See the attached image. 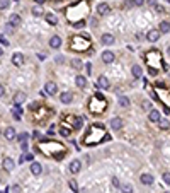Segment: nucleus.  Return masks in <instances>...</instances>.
Returning <instances> with one entry per match:
<instances>
[{
    "label": "nucleus",
    "instance_id": "nucleus-44",
    "mask_svg": "<svg viewBox=\"0 0 170 193\" xmlns=\"http://www.w3.org/2000/svg\"><path fill=\"white\" fill-rule=\"evenodd\" d=\"M153 7H155L157 12H163V7H162V5H153Z\"/></svg>",
    "mask_w": 170,
    "mask_h": 193
},
{
    "label": "nucleus",
    "instance_id": "nucleus-49",
    "mask_svg": "<svg viewBox=\"0 0 170 193\" xmlns=\"http://www.w3.org/2000/svg\"><path fill=\"white\" fill-rule=\"evenodd\" d=\"M37 58H39V60H44V58H46V55H44V53H39V55H37Z\"/></svg>",
    "mask_w": 170,
    "mask_h": 193
},
{
    "label": "nucleus",
    "instance_id": "nucleus-28",
    "mask_svg": "<svg viewBox=\"0 0 170 193\" xmlns=\"http://www.w3.org/2000/svg\"><path fill=\"white\" fill-rule=\"evenodd\" d=\"M20 115H22V108L20 106H15L14 108V118L15 120H20Z\"/></svg>",
    "mask_w": 170,
    "mask_h": 193
},
{
    "label": "nucleus",
    "instance_id": "nucleus-12",
    "mask_svg": "<svg viewBox=\"0 0 170 193\" xmlns=\"http://www.w3.org/2000/svg\"><path fill=\"white\" fill-rule=\"evenodd\" d=\"M60 101H61L63 104H70V103L73 101V94H72V92H63V94L60 96Z\"/></svg>",
    "mask_w": 170,
    "mask_h": 193
},
{
    "label": "nucleus",
    "instance_id": "nucleus-3",
    "mask_svg": "<svg viewBox=\"0 0 170 193\" xmlns=\"http://www.w3.org/2000/svg\"><path fill=\"white\" fill-rule=\"evenodd\" d=\"M70 48L73 51H87L90 50V41L87 36H73L72 38V43H70Z\"/></svg>",
    "mask_w": 170,
    "mask_h": 193
},
{
    "label": "nucleus",
    "instance_id": "nucleus-47",
    "mask_svg": "<svg viewBox=\"0 0 170 193\" xmlns=\"http://www.w3.org/2000/svg\"><path fill=\"white\" fill-rule=\"evenodd\" d=\"M143 108H145V109H148V111H150V103H148V101H143Z\"/></svg>",
    "mask_w": 170,
    "mask_h": 193
},
{
    "label": "nucleus",
    "instance_id": "nucleus-48",
    "mask_svg": "<svg viewBox=\"0 0 170 193\" xmlns=\"http://www.w3.org/2000/svg\"><path fill=\"white\" fill-rule=\"evenodd\" d=\"M20 147H22V151H27V140L26 142H20Z\"/></svg>",
    "mask_w": 170,
    "mask_h": 193
},
{
    "label": "nucleus",
    "instance_id": "nucleus-11",
    "mask_svg": "<svg viewBox=\"0 0 170 193\" xmlns=\"http://www.w3.org/2000/svg\"><path fill=\"white\" fill-rule=\"evenodd\" d=\"M46 92L51 94V96H54V94L58 92V86H56L54 82H46Z\"/></svg>",
    "mask_w": 170,
    "mask_h": 193
},
{
    "label": "nucleus",
    "instance_id": "nucleus-5",
    "mask_svg": "<svg viewBox=\"0 0 170 193\" xmlns=\"http://www.w3.org/2000/svg\"><path fill=\"white\" fill-rule=\"evenodd\" d=\"M158 38H160V31H157V29H150V31H148V34H146V39H148V41H152V43L158 41Z\"/></svg>",
    "mask_w": 170,
    "mask_h": 193
},
{
    "label": "nucleus",
    "instance_id": "nucleus-46",
    "mask_svg": "<svg viewBox=\"0 0 170 193\" xmlns=\"http://www.w3.org/2000/svg\"><path fill=\"white\" fill-rule=\"evenodd\" d=\"M85 70H87V74H90V72H92V65L87 63V65H85Z\"/></svg>",
    "mask_w": 170,
    "mask_h": 193
},
{
    "label": "nucleus",
    "instance_id": "nucleus-40",
    "mask_svg": "<svg viewBox=\"0 0 170 193\" xmlns=\"http://www.w3.org/2000/svg\"><path fill=\"white\" fill-rule=\"evenodd\" d=\"M160 127H162L163 130H169V121H167V120H165V121H162V123H160Z\"/></svg>",
    "mask_w": 170,
    "mask_h": 193
},
{
    "label": "nucleus",
    "instance_id": "nucleus-2",
    "mask_svg": "<svg viewBox=\"0 0 170 193\" xmlns=\"http://www.w3.org/2000/svg\"><path fill=\"white\" fill-rule=\"evenodd\" d=\"M106 108H107V99L100 92H95L92 96V99L89 101V109L92 113H104Z\"/></svg>",
    "mask_w": 170,
    "mask_h": 193
},
{
    "label": "nucleus",
    "instance_id": "nucleus-33",
    "mask_svg": "<svg viewBox=\"0 0 170 193\" xmlns=\"http://www.w3.org/2000/svg\"><path fill=\"white\" fill-rule=\"evenodd\" d=\"M32 14H34L36 17H39V15L43 14V9H41V7H34V9H32Z\"/></svg>",
    "mask_w": 170,
    "mask_h": 193
},
{
    "label": "nucleus",
    "instance_id": "nucleus-55",
    "mask_svg": "<svg viewBox=\"0 0 170 193\" xmlns=\"http://www.w3.org/2000/svg\"><path fill=\"white\" fill-rule=\"evenodd\" d=\"M165 2H169V0H165Z\"/></svg>",
    "mask_w": 170,
    "mask_h": 193
},
{
    "label": "nucleus",
    "instance_id": "nucleus-50",
    "mask_svg": "<svg viewBox=\"0 0 170 193\" xmlns=\"http://www.w3.org/2000/svg\"><path fill=\"white\" fill-rule=\"evenodd\" d=\"M3 92H5V89H3V86H2V84H0V97H2V96H3Z\"/></svg>",
    "mask_w": 170,
    "mask_h": 193
},
{
    "label": "nucleus",
    "instance_id": "nucleus-13",
    "mask_svg": "<svg viewBox=\"0 0 170 193\" xmlns=\"http://www.w3.org/2000/svg\"><path fill=\"white\" fill-rule=\"evenodd\" d=\"M80 168H82V162H80L78 159H75V161L70 162V171H72L73 174H77V173L80 171Z\"/></svg>",
    "mask_w": 170,
    "mask_h": 193
},
{
    "label": "nucleus",
    "instance_id": "nucleus-10",
    "mask_svg": "<svg viewBox=\"0 0 170 193\" xmlns=\"http://www.w3.org/2000/svg\"><path fill=\"white\" fill-rule=\"evenodd\" d=\"M114 58H116V55H114L112 51H109V50L102 53V60H104L106 63H112V62H114Z\"/></svg>",
    "mask_w": 170,
    "mask_h": 193
},
{
    "label": "nucleus",
    "instance_id": "nucleus-52",
    "mask_svg": "<svg viewBox=\"0 0 170 193\" xmlns=\"http://www.w3.org/2000/svg\"><path fill=\"white\" fill-rule=\"evenodd\" d=\"M148 3H150L152 7H153V5H157V2H155V0H148Z\"/></svg>",
    "mask_w": 170,
    "mask_h": 193
},
{
    "label": "nucleus",
    "instance_id": "nucleus-31",
    "mask_svg": "<svg viewBox=\"0 0 170 193\" xmlns=\"http://www.w3.org/2000/svg\"><path fill=\"white\" fill-rule=\"evenodd\" d=\"M70 190L72 192H78V185H77L75 180H70Z\"/></svg>",
    "mask_w": 170,
    "mask_h": 193
},
{
    "label": "nucleus",
    "instance_id": "nucleus-43",
    "mask_svg": "<svg viewBox=\"0 0 170 193\" xmlns=\"http://www.w3.org/2000/svg\"><path fill=\"white\" fill-rule=\"evenodd\" d=\"M112 185H114V186H121V183H119L117 178H112Z\"/></svg>",
    "mask_w": 170,
    "mask_h": 193
},
{
    "label": "nucleus",
    "instance_id": "nucleus-38",
    "mask_svg": "<svg viewBox=\"0 0 170 193\" xmlns=\"http://www.w3.org/2000/svg\"><path fill=\"white\" fill-rule=\"evenodd\" d=\"M0 43H2L3 46H9V41H7V38H5V36H0Z\"/></svg>",
    "mask_w": 170,
    "mask_h": 193
},
{
    "label": "nucleus",
    "instance_id": "nucleus-7",
    "mask_svg": "<svg viewBox=\"0 0 170 193\" xmlns=\"http://www.w3.org/2000/svg\"><path fill=\"white\" fill-rule=\"evenodd\" d=\"M109 10H111V7H109V3H106V2H102V3L97 5V14H100V15H106Z\"/></svg>",
    "mask_w": 170,
    "mask_h": 193
},
{
    "label": "nucleus",
    "instance_id": "nucleus-27",
    "mask_svg": "<svg viewBox=\"0 0 170 193\" xmlns=\"http://www.w3.org/2000/svg\"><path fill=\"white\" fill-rule=\"evenodd\" d=\"M46 21H48L49 24H53V26H54V24L58 22V19H56V15H53V14H46Z\"/></svg>",
    "mask_w": 170,
    "mask_h": 193
},
{
    "label": "nucleus",
    "instance_id": "nucleus-39",
    "mask_svg": "<svg viewBox=\"0 0 170 193\" xmlns=\"http://www.w3.org/2000/svg\"><path fill=\"white\" fill-rule=\"evenodd\" d=\"M163 181H165L167 185L170 183V174H169V173H163Z\"/></svg>",
    "mask_w": 170,
    "mask_h": 193
},
{
    "label": "nucleus",
    "instance_id": "nucleus-37",
    "mask_svg": "<svg viewBox=\"0 0 170 193\" xmlns=\"http://www.w3.org/2000/svg\"><path fill=\"white\" fill-rule=\"evenodd\" d=\"M83 26H85V21H78L73 24V27H83Z\"/></svg>",
    "mask_w": 170,
    "mask_h": 193
},
{
    "label": "nucleus",
    "instance_id": "nucleus-51",
    "mask_svg": "<svg viewBox=\"0 0 170 193\" xmlns=\"http://www.w3.org/2000/svg\"><path fill=\"white\" fill-rule=\"evenodd\" d=\"M24 159H27V161H32V154H27V156H26Z\"/></svg>",
    "mask_w": 170,
    "mask_h": 193
},
{
    "label": "nucleus",
    "instance_id": "nucleus-26",
    "mask_svg": "<svg viewBox=\"0 0 170 193\" xmlns=\"http://www.w3.org/2000/svg\"><path fill=\"white\" fill-rule=\"evenodd\" d=\"M131 74L138 79V77H141V67H138V65H135L133 68H131Z\"/></svg>",
    "mask_w": 170,
    "mask_h": 193
},
{
    "label": "nucleus",
    "instance_id": "nucleus-6",
    "mask_svg": "<svg viewBox=\"0 0 170 193\" xmlns=\"http://www.w3.org/2000/svg\"><path fill=\"white\" fill-rule=\"evenodd\" d=\"M109 125H111V128H112V130H116V132H117V130H121V128H123V120H121V118H112V120L109 121Z\"/></svg>",
    "mask_w": 170,
    "mask_h": 193
},
{
    "label": "nucleus",
    "instance_id": "nucleus-54",
    "mask_svg": "<svg viewBox=\"0 0 170 193\" xmlns=\"http://www.w3.org/2000/svg\"><path fill=\"white\" fill-rule=\"evenodd\" d=\"M2 55H3V50H2V48H0V56H2Z\"/></svg>",
    "mask_w": 170,
    "mask_h": 193
},
{
    "label": "nucleus",
    "instance_id": "nucleus-29",
    "mask_svg": "<svg viewBox=\"0 0 170 193\" xmlns=\"http://www.w3.org/2000/svg\"><path fill=\"white\" fill-rule=\"evenodd\" d=\"M121 190H123V193H133V186L129 183H126V185L121 186Z\"/></svg>",
    "mask_w": 170,
    "mask_h": 193
},
{
    "label": "nucleus",
    "instance_id": "nucleus-45",
    "mask_svg": "<svg viewBox=\"0 0 170 193\" xmlns=\"http://www.w3.org/2000/svg\"><path fill=\"white\" fill-rule=\"evenodd\" d=\"M5 32H12V24H7L5 26Z\"/></svg>",
    "mask_w": 170,
    "mask_h": 193
},
{
    "label": "nucleus",
    "instance_id": "nucleus-42",
    "mask_svg": "<svg viewBox=\"0 0 170 193\" xmlns=\"http://www.w3.org/2000/svg\"><path fill=\"white\" fill-rule=\"evenodd\" d=\"M157 74H158V70L155 67H150V75H157Z\"/></svg>",
    "mask_w": 170,
    "mask_h": 193
},
{
    "label": "nucleus",
    "instance_id": "nucleus-35",
    "mask_svg": "<svg viewBox=\"0 0 170 193\" xmlns=\"http://www.w3.org/2000/svg\"><path fill=\"white\" fill-rule=\"evenodd\" d=\"M17 140H19V142H26V140H27V133H20V135L17 137Z\"/></svg>",
    "mask_w": 170,
    "mask_h": 193
},
{
    "label": "nucleus",
    "instance_id": "nucleus-24",
    "mask_svg": "<svg viewBox=\"0 0 170 193\" xmlns=\"http://www.w3.org/2000/svg\"><path fill=\"white\" fill-rule=\"evenodd\" d=\"M170 31V24H169V21H163L162 24H160V32H163V34H167Z\"/></svg>",
    "mask_w": 170,
    "mask_h": 193
},
{
    "label": "nucleus",
    "instance_id": "nucleus-4",
    "mask_svg": "<svg viewBox=\"0 0 170 193\" xmlns=\"http://www.w3.org/2000/svg\"><path fill=\"white\" fill-rule=\"evenodd\" d=\"M12 63L15 67H22L24 65V55L22 53H14L12 55Z\"/></svg>",
    "mask_w": 170,
    "mask_h": 193
},
{
    "label": "nucleus",
    "instance_id": "nucleus-36",
    "mask_svg": "<svg viewBox=\"0 0 170 193\" xmlns=\"http://www.w3.org/2000/svg\"><path fill=\"white\" fill-rule=\"evenodd\" d=\"M131 2V5H143L145 3V0H129Z\"/></svg>",
    "mask_w": 170,
    "mask_h": 193
},
{
    "label": "nucleus",
    "instance_id": "nucleus-41",
    "mask_svg": "<svg viewBox=\"0 0 170 193\" xmlns=\"http://www.w3.org/2000/svg\"><path fill=\"white\" fill-rule=\"evenodd\" d=\"M12 192H14V193H20V186H19V185H14V186H12Z\"/></svg>",
    "mask_w": 170,
    "mask_h": 193
},
{
    "label": "nucleus",
    "instance_id": "nucleus-1",
    "mask_svg": "<svg viewBox=\"0 0 170 193\" xmlns=\"http://www.w3.org/2000/svg\"><path fill=\"white\" fill-rule=\"evenodd\" d=\"M107 135H106V128L100 125V123H95L89 128L85 139H83V145H95V144H100L102 140H106Z\"/></svg>",
    "mask_w": 170,
    "mask_h": 193
},
{
    "label": "nucleus",
    "instance_id": "nucleus-14",
    "mask_svg": "<svg viewBox=\"0 0 170 193\" xmlns=\"http://www.w3.org/2000/svg\"><path fill=\"white\" fill-rule=\"evenodd\" d=\"M49 46L54 48V50H58V48L61 46V38H60V36H53L51 41H49Z\"/></svg>",
    "mask_w": 170,
    "mask_h": 193
},
{
    "label": "nucleus",
    "instance_id": "nucleus-30",
    "mask_svg": "<svg viewBox=\"0 0 170 193\" xmlns=\"http://www.w3.org/2000/svg\"><path fill=\"white\" fill-rule=\"evenodd\" d=\"M72 67L73 68H82V60H78V58L72 60Z\"/></svg>",
    "mask_w": 170,
    "mask_h": 193
},
{
    "label": "nucleus",
    "instance_id": "nucleus-22",
    "mask_svg": "<svg viewBox=\"0 0 170 193\" xmlns=\"http://www.w3.org/2000/svg\"><path fill=\"white\" fill-rule=\"evenodd\" d=\"M82 125H83V118L82 116H75L73 118V128L78 130V128H82Z\"/></svg>",
    "mask_w": 170,
    "mask_h": 193
},
{
    "label": "nucleus",
    "instance_id": "nucleus-34",
    "mask_svg": "<svg viewBox=\"0 0 170 193\" xmlns=\"http://www.w3.org/2000/svg\"><path fill=\"white\" fill-rule=\"evenodd\" d=\"M70 133H72L70 128H61V135H63V137H70Z\"/></svg>",
    "mask_w": 170,
    "mask_h": 193
},
{
    "label": "nucleus",
    "instance_id": "nucleus-19",
    "mask_svg": "<svg viewBox=\"0 0 170 193\" xmlns=\"http://www.w3.org/2000/svg\"><path fill=\"white\" fill-rule=\"evenodd\" d=\"M75 84H77L78 87H82V89H83V87L87 86V79H85L83 75H77V79H75Z\"/></svg>",
    "mask_w": 170,
    "mask_h": 193
},
{
    "label": "nucleus",
    "instance_id": "nucleus-15",
    "mask_svg": "<svg viewBox=\"0 0 170 193\" xmlns=\"http://www.w3.org/2000/svg\"><path fill=\"white\" fill-rule=\"evenodd\" d=\"M24 101H26V94H24V92H17V94L14 96V103H15V106H20Z\"/></svg>",
    "mask_w": 170,
    "mask_h": 193
},
{
    "label": "nucleus",
    "instance_id": "nucleus-32",
    "mask_svg": "<svg viewBox=\"0 0 170 193\" xmlns=\"http://www.w3.org/2000/svg\"><path fill=\"white\" fill-rule=\"evenodd\" d=\"M9 5H10V0H0V10L9 9Z\"/></svg>",
    "mask_w": 170,
    "mask_h": 193
},
{
    "label": "nucleus",
    "instance_id": "nucleus-25",
    "mask_svg": "<svg viewBox=\"0 0 170 193\" xmlns=\"http://www.w3.org/2000/svg\"><path fill=\"white\" fill-rule=\"evenodd\" d=\"M119 104H121L123 108H129V99H128L126 96H119Z\"/></svg>",
    "mask_w": 170,
    "mask_h": 193
},
{
    "label": "nucleus",
    "instance_id": "nucleus-16",
    "mask_svg": "<svg viewBox=\"0 0 170 193\" xmlns=\"http://www.w3.org/2000/svg\"><path fill=\"white\" fill-rule=\"evenodd\" d=\"M41 171H43V168H41L39 162H32V164H31V173H32L34 176H39Z\"/></svg>",
    "mask_w": 170,
    "mask_h": 193
},
{
    "label": "nucleus",
    "instance_id": "nucleus-8",
    "mask_svg": "<svg viewBox=\"0 0 170 193\" xmlns=\"http://www.w3.org/2000/svg\"><path fill=\"white\" fill-rule=\"evenodd\" d=\"M102 43H104V44H107V46H111V44H114V43H116V38H114L112 34L106 32V34H102Z\"/></svg>",
    "mask_w": 170,
    "mask_h": 193
},
{
    "label": "nucleus",
    "instance_id": "nucleus-53",
    "mask_svg": "<svg viewBox=\"0 0 170 193\" xmlns=\"http://www.w3.org/2000/svg\"><path fill=\"white\" fill-rule=\"evenodd\" d=\"M36 2H37V3H44L46 0H36Z\"/></svg>",
    "mask_w": 170,
    "mask_h": 193
},
{
    "label": "nucleus",
    "instance_id": "nucleus-17",
    "mask_svg": "<svg viewBox=\"0 0 170 193\" xmlns=\"http://www.w3.org/2000/svg\"><path fill=\"white\" fill-rule=\"evenodd\" d=\"M3 169L9 171V173L14 169V161H12L10 157H5V159H3Z\"/></svg>",
    "mask_w": 170,
    "mask_h": 193
},
{
    "label": "nucleus",
    "instance_id": "nucleus-21",
    "mask_svg": "<svg viewBox=\"0 0 170 193\" xmlns=\"http://www.w3.org/2000/svg\"><path fill=\"white\" fill-rule=\"evenodd\" d=\"M150 121H153V123L160 121V113H158L157 109H152V111H150Z\"/></svg>",
    "mask_w": 170,
    "mask_h": 193
},
{
    "label": "nucleus",
    "instance_id": "nucleus-23",
    "mask_svg": "<svg viewBox=\"0 0 170 193\" xmlns=\"http://www.w3.org/2000/svg\"><path fill=\"white\" fill-rule=\"evenodd\" d=\"M9 24H12L14 27H15V26H19V24H20V17H19L17 14H12V15H10V21H9Z\"/></svg>",
    "mask_w": 170,
    "mask_h": 193
},
{
    "label": "nucleus",
    "instance_id": "nucleus-20",
    "mask_svg": "<svg viewBox=\"0 0 170 193\" xmlns=\"http://www.w3.org/2000/svg\"><path fill=\"white\" fill-rule=\"evenodd\" d=\"M140 180H141V183H143V185H152V183H153V176H152V174H146V173H145V174H141V178H140Z\"/></svg>",
    "mask_w": 170,
    "mask_h": 193
},
{
    "label": "nucleus",
    "instance_id": "nucleus-18",
    "mask_svg": "<svg viewBox=\"0 0 170 193\" xmlns=\"http://www.w3.org/2000/svg\"><path fill=\"white\" fill-rule=\"evenodd\" d=\"M3 135H5L7 140H14V139H15V130H14L12 127H9V128L3 132Z\"/></svg>",
    "mask_w": 170,
    "mask_h": 193
},
{
    "label": "nucleus",
    "instance_id": "nucleus-9",
    "mask_svg": "<svg viewBox=\"0 0 170 193\" xmlns=\"http://www.w3.org/2000/svg\"><path fill=\"white\" fill-rule=\"evenodd\" d=\"M97 87H100V89H109V80H107L106 75H100V77L97 79Z\"/></svg>",
    "mask_w": 170,
    "mask_h": 193
}]
</instances>
